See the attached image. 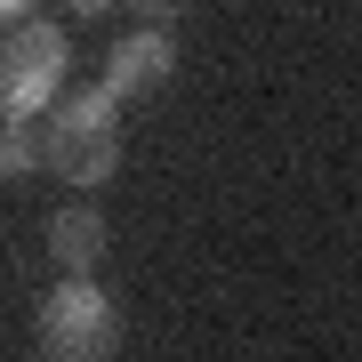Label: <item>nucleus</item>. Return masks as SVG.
<instances>
[{
    "mask_svg": "<svg viewBox=\"0 0 362 362\" xmlns=\"http://www.w3.org/2000/svg\"><path fill=\"white\" fill-rule=\"evenodd\" d=\"M40 161H49L65 185H81V194L105 185V177L121 169V97L105 89V81H97V89H65V97L49 105Z\"/></svg>",
    "mask_w": 362,
    "mask_h": 362,
    "instance_id": "f257e3e1",
    "label": "nucleus"
},
{
    "mask_svg": "<svg viewBox=\"0 0 362 362\" xmlns=\"http://www.w3.org/2000/svg\"><path fill=\"white\" fill-rule=\"evenodd\" d=\"M113 346H121V306L97 290V274H65L40 298V322H33L40 362H113Z\"/></svg>",
    "mask_w": 362,
    "mask_h": 362,
    "instance_id": "f03ea898",
    "label": "nucleus"
},
{
    "mask_svg": "<svg viewBox=\"0 0 362 362\" xmlns=\"http://www.w3.org/2000/svg\"><path fill=\"white\" fill-rule=\"evenodd\" d=\"M73 73V40L49 16H25V25L0 33V121H40L57 97H65Z\"/></svg>",
    "mask_w": 362,
    "mask_h": 362,
    "instance_id": "7ed1b4c3",
    "label": "nucleus"
},
{
    "mask_svg": "<svg viewBox=\"0 0 362 362\" xmlns=\"http://www.w3.org/2000/svg\"><path fill=\"white\" fill-rule=\"evenodd\" d=\"M169 73H177V40H169L161 25H137L113 57H105V89H113L121 105H129V97H145V89H161Z\"/></svg>",
    "mask_w": 362,
    "mask_h": 362,
    "instance_id": "20e7f679",
    "label": "nucleus"
},
{
    "mask_svg": "<svg viewBox=\"0 0 362 362\" xmlns=\"http://www.w3.org/2000/svg\"><path fill=\"white\" fill-rule=\"evenodd\" d=\"M49 258H57V274H97V258H105V218L89 202H65L49 218Z\"/></svg>",
    "mask_w": 362,
    "mask_h": 362,
    "instance_id": "39448f33",
    "label": "nucleus"
},
{
    "mask_svg": "<svg viewBox=\"0 0 362 362\" xmlns=\"http://www.w3.org/2000/svg\"><path fill=\"white\" fill-rule=\"evenodd\" d=\"M25 169H40V129L33 121H8L0 129V177H25Z\"/></svg>",
    "mask_w": 362,
    "mask_h": 362,
    "instance_id": "423d86ee",
    "label": "nucleus"
},
{
    "mask_svg": "<svg viewBox=\"0 0 362 362\" xmlns=\"http://www.w3.org/2000/svg\"><path fill=\"white\" fill-rule=\"evenodd\" d=\"M137 8H145V25H161V33H169V25H177V8H185V0H137Z\"/></svg>",
    "mask_w": 362,
    "mask_h": 362,
    "instance_id": "0eeeda50",
    "label": "nucleus"
},
{
    "mask_svg": "<svg viewBox=\"0 0 362 362\" xmlns=\"http://www.w3.org/2000/svg\"><path fill=\"white\" fill-rule=\"evenodd\" d=\"M25 16H33V0H0V33H8V25H25Z\"/></svg>",
    "mask_w": 362,
    "mask_h": 362,
    "instance_id": "6e6552de",
    "label": "nucleus"
},
{
    "mask_svg": "<svg viewBox=\"0 0 362 362\" xmlns=\"http://www.w3.org/2000/svg\"><path fill=\"white\" fill-rule=\"evenodd\" d=\"M65 8H81V16H97V8H113V0H65Z\"/></svg>",
    "mask_w": 362,
    "mask_h": 362,
    "instance_id": "1a4fd4ad",
    "label": "nucleus"
}]
</instances>
